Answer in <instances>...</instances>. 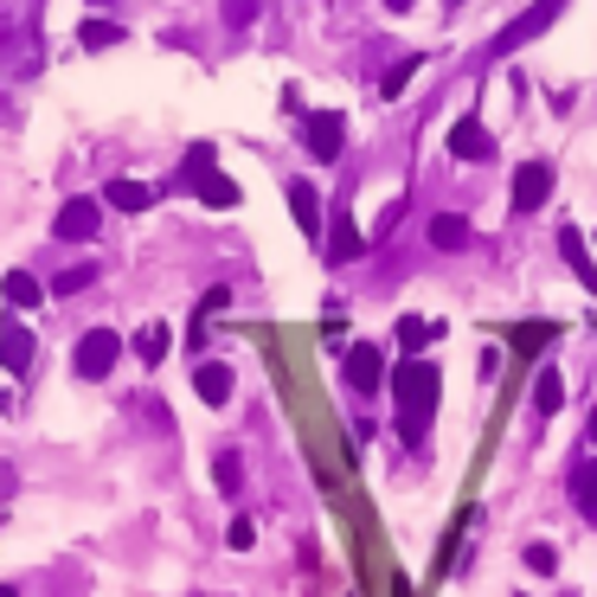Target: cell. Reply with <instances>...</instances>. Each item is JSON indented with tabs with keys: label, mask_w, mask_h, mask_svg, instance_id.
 <instances>
[{
	"label": "cell",
	"mask_w": 597,
	"mask_h": 597,
	"mask_svg": "<svg viewBox=\"0 0 597 597\" xmlns=\"http://www.w3.org/2000/svg\"><path fill=\"white\" fill-rule=\"evenodd\" d=\"M386 386H393L398 437H405V444H424V431H431V418H437V405H444V373H437V360L405 353V360H393Z\"/></svg>",
	"instance_id": "cell-1"
},
{
	"label": "cell",
	"mask_w": 597,
	"mask_h": 597,
	"mask_svg": "<svg viewBox=\"0 0 597 597\" xmlns=\"http://www.w3.org/2000/svg\"><path fill=\"white\" fill-rule=\"evenodd\" d=\"M559 13H565V0H533L527 13H514V20L488 39V59H514V52H521V46H533V39H539Z\"/></svg>",
	"instance_id": "cell-2"
},
{
	"label": "cell",
	"mask_w": 597,
	"mask_h": 597,
	"mask_svg": "<svg viewBox=\"0 0 597 597\" xmlns=\"http://www.w3.org/2000/svg\"><path fill=\"white\" fill-rule=\"evenodd\" d=\"M116 360H123V334L116 328H90L84 340H77V353H71V373H77V380H103Z\"/></svg>",
	"instance_id": "cell-3"
},
{
	"label": "cell",
	"mask_w": 597,
	"mask_h": 597,
	"mask_svg": "<svg viewBox=\"0 0 597 597\" xmlns=\"http://www.w3.org/2000/svg\"><path fill=\"white\" fill-rule=\"evenodd\" d=\"M386 373H393V366H386V347H373V340H353V347H347V360H340V380H347L360 398L380 393V386H386Z\"/></svg>",
	"instance_id": "cell-4"
},
{
	"label": "cell",
	"mask_w": 597,
	"mask_h": 597,
	"mask_svg": "<svg viewBox=\"0 0 597 597\" xmlns=\"http://www.w3.org/2000/svg\"><path fill=\"white\" fill-rule=\"evenodd\" d=\"M340 141H347V116L340 110H309L302 116V148L315 161H340Z\"/></svg>",
	"instance_id": "cell-5"
},
{
	"label": "cell",
	"mask_w": 597,
	"mask_h": 597,
	"mask_svg": "<svg viewBox=\"0 0 597 597\" xmlns=\"http://www.w3.org/2000/svg\"><path fill=\"white\" fill-rule=\"evenodd\" d=\"M97 225H103V206H97V199H65V206L52 212V238H65V245H90Z\"/></svg>",
	"instance_id": "cell-6"
},
{
	"label": "cell",
	"mask_w": 597,
	"mask_h": 597,
	"mask_svg": "<svg viewBox=\"0 0 597 597\" xmlns=\"http://www.w3.org/2000/svg\"><path fill=\"white\" fill-rule=\"evenodd\" d=\"M450 154H457V161H469V167L495 161V135L482 129V116H457V123H450Z\"/></svg>",
	"instance_id": "cell-7"
},
{
	"label": "cell",
	"mask_w": 597,
	"mask_h": 597,
	"mask_svg": "<svg viewBox=\"0 0 597 597\" xmlns=\"http://www.w3.org/2000/svg\"><path fill=\"white\" fill-rule=\"evenodd\" d=\"M552 199V161H521L514 167V212H539Z\"/></svg>",
	"instance_id": "cell-8"
},
{
	"label": "cell",
	"mask_w": 597,
	"mask_h": 597,
	"mask_svg": "<svg viewBox=\"0 0 597 597\" xmlns=\"http://www.w3.org/2000/svg\"><path fill=\"white\" fill-rule=\"evenodd\" d=\"M353 258H366V238H360L353 212H347V206H334V219H328V264H353Z\"/></svg>",
	"instance_id": "cell-9"
},
{
	"label": "cell",
	"mask_w": 597,
	"mask_h": 597,
	"mask_svg": "<svg viewBox=\"0 0 597 597\" xmlns=\"http://www.w3.org/2000/svg\"><path fill=\"white\" fill-rule=\"evenodd\" d=\"M572 508L597 527V450H592V444H585V457L572 463Z\"/></svg>",
	"instance_id": "cell-10"
},
{
	"label": "cell",
	"mask_w": 597,
	"mask_h": 597,
	"mask_svg": "<svg viewBox=\"0 0 597 597\" xmlns=\"http://www.w3.org/2000/svg\"><path fill=\"white\" fill-rule=\"evenodd\" d=\"M0 366H7V373H26V366H33V328L13 322V315L0 322Z\"/></svg>",
	"instance_id": "cell-11"
},
{
	"label": "cell",
	"mask_w": 597,
	"mask_h": 597,
	"mask_svg": "<svg viewBox=\"0 0 597 597\" xmlns=\"http://www.w3.org/2000/svg\"><path fill=\"white\" fill-rule=\"evenodd\" d=\"M527 405H533V418H539V424H546V418H559V405H565V380H559V366H539V373H533Z\"/></svg>",
	"instance_id": "cell-12"
},
{
	"label": "cell",
	"mask_w": 597,
	"mask_h": 597,
	"mask_svg": "<svg viewBox=\"0 0 597 597\" xmlns=\"http://www.w3.org/2000/svg\"><path fill=\"white\" fill-rule=\"evenodd\" d=\"M289 219L309 232V238H322L328 225H322V194L309 187V181H289Z\"/></svg>",
	"instance_id": "cell-13"
},
{
	"label": "cell",
	"mask_w": 597,
	"mask_h": 597,
	"mask_svg": "<svg viewBox=\"0 0 597 597\" xmlns=\"http://www.w3.org/2000/svg\"><path fill=\"white\" fill-rule=\"evenodd\" d=\"M424 238H431V251H469V245H475L469 219H457V212H437V219L424 225Z\"/></svg>",
	"instance_id": "cell-14"
},
{
	"label": "cell",
	"mask_w": 597,
	"mask_h": 597,
	"mask_svg": "<svg viewBox=\"0 0 597 597\" xmlns=\"http://www.w3.org/2000/svg\"><path fill=\"white\" fill-rule=\"evenodd\" d=\"M194 393L206 405H232V366L225 360H199L194 366Z\"/></svg>",
	"instance_id": "cell-15"
},
{
	"label": "cell",
	"mask_w": 597,
	"mask_h": 597,
	"mask_svg": "<svg viewBox=\"0 0 597 597\" xmlns=\"http://www.w3.org/2000/svg\"><path fill=\"white\" fill-rule=\"evenodd\" d=\"M559 251H565V270L597 296V264H592V251H585V238H579V225H559Z\"/></svg>",
	"instance_id": "cell-16"
},
{
	"label": "cell",
	"mask_w": 597,
	"mask_h": 597,
	"mask_svg": "<svg viewBox=\"0 0 597 597\" xmlns=\"http://www.w3.org/2000/svg\"><path fill=\"white\" fill-rule=\"evenodd\" d=\"M0 296H7V309H39V302H46V289H39L33 270H7V276H0Z\"/></svg>",
	"instance_id": "cell-17"
},
{
	"label": "cell",
	"mask_w": 597,
	"mask_h": 597,
	"mask_svg": "<svg viewBox=\"0 0 597 597\" xmlns=\"http://www.w3.org/2000/svg\"><path fill=\"white\" fill-rule=\"evenodd\" d=\"M103 199H110L116 212H148V206H154V187H148V181H103Z\"/></svg>",
	"instance_id": "cell-18"
},
{
	"label": "cell",
	"mask_w": 597,
	"mask_h": 597,
	"mask_svg": "<svg viewBox=\"0 0 597 597\" xmlns=\"http://www.w3.org/2000/svg\"><path fill=\"white\" fill-rule=\"evenodd\" d=\"M135 360H148V366H161L167 360V347H174V328L167 322H148V328H135Z\"/></svg>",
	"instance_id": "cell-19"
},
{
	"label": "cell",
	"mask_w": 597,
	"mask_h": 597,
	"mask_svg": "<svg viewBox=\"0 0 597 597\" xmlns=\"http://www.w3.org/2000/svg\"><path fill=\"white\" fill-rule=\"evenodd\" d=\"M194 194L206 199L212 212H232V206H238V181H225V174L212 167V174H199V181H194Z\"/></svg>",
	"instance_id": "cell-20"
},
{
	"label": "cell",
	"mask_w": 597,
	"mask_h": 597,
	"mask_svg": "<svg viewBox=\"0 0 597 597\" xmlns=\"http://www.w3.org/2000/svg\"><path fill=\"white\" fill-rule=\"evenodd\" d=\"M431 340H444V322H424V315H398V347H405V353H418V347H431Z\"/></svg>",
	"instance_id": "cell-21"
},
{
	"label": "cell",
	"mask_w": 597,
	"mask_h": 597,
	"mask_svg": "<svg viewBox=\"0 0 597 597\" xmlns=\"http://www.w3.org/2000/svg\"><path fill=\"white\" fill-rule=\"evenodd\" d=\"M418 71H424V52H405V59H398V65L380 77V97H386V103H393V97H405V84H411Z\"/></svg>",
	"instance_id": "cell-22"
},
{
	"label": "cell",
	"mask_w": 597,
	"mask_h": 597,
	"mask_svg": "<svg viewBox=\"0 0 597 597\" xmlns=\"http://www.w3.org/2000/svg\"><path fill=\"white\" fill-rule=\"evenodd\" d=\"M77 39H84L90 52H110V46H123V26H116V20H84Z\"/></svg>",
	"instance_id": "cell-23"
},
{
	"label": "cell",
	"mask_w": 597,
	"mask_h": 597,
	"mask_svg": "<svg viewBox=\"0 0 597 597\" xmlns=\"http://www.w3.org/2000/svg\"><path fill=\"white\" fill-rule=\"evenodd\" d=\"M212 167H219V148H212V141H194L187 161H181V187H194L199 174H212Z\"/></svg>",
	"instance_id": "cell-24"
},
{
	"label": "cell",
	"mask_w": 597,
	"mask_h": 597,
	"mask_svg": "<svg viewBox=\"0 0 597 597\" xmlns=\"http://www.w3.org/2000/svg\"><path fill=\"white\" fill-rule=\"evenodd\" d=\"M212 482H219V495H238V488H245V463H238V450H225V457L212 463Z\"/></svg>",
	"instance_id": "cell-25"
},
{
	"label": "cell",
	"mask_w": 597,
	"mask_h": 597,
	"mask_svg": "<svg viewBox=\"0 0 597 597\" xmlns=\"http://www.w3.org/2000/svg\"><path fill=\"white\" fill-rule=\"evenodd\" d=\"M90 283H97V264H71V270L52 276V296H77V289H90Z\"/></svg>",
	"instance_id": "cell-26"
},
{
	"label": "cell",
	"mask_w": 597,
	"mask_h": 597,
	"mask_svg": "<svg viewBox=\"0 0 597 597\" xmlns=\"http://www.w3.org/2000/svg\"><path fill=\"white\" fill-rule=\"evenodd\" d=\"M521 559H527V572H539V579H552V572H559V552H552L546 539H533V546L521 552Z\"/></svg>",
	"instance_id": "cell-27"
},
{
	"label": "cell",
	"mask_w": 597,
	"mask_h": 597,
	"mask_svg": "<svg viewBox=\"0 0 597 597\" xmlns=\"http://www.w3.org/2000/svg\"><path fill=\"white\" fill-rule=\"evenodd\" d=\"M546 340H552V322H521V328H514V347H521V353H539Z\"/></svg>",
	"instance_id": "cell-28"
},
{
	"label": "cell",
	"mask_w": 597,
	"mask_h": 597,
	"mask_svg": "<svg viewBox=\"0 0 597 597\" xmlns=\"http://www.w3.org/2000/svg\"><path fill=\"white\" fill-rule=\"evenodd\" d=\"M225 546H232V552H251V546H258V527H251V521L238 514V521L225 527Z\"/></svg>",
	"instance_id": "cell-29"
},
{
	"label": "cell",
	"mask_w": 597,
	"mask_h": 597,
	"mask_svg": "<svg viewBox=\"0 0 597 597\" xmlns=\"http://www.w3.org/2000/svg\"><path fill=\"white\" fill-rule=\"evenodd\" d=\"M219 13H225V26L238 33V26H251V20H258V0H225Z\"/></svg>",
	"instance_id": "cell-30"
},
{
	"label": "cell",
	"mask_w": 597,
	"mask_h": 597,
	"mask_svg": "<svg viewBox=\"0 0 597 597\" xmlns=\"http://www.w3.org/2000/svg\"><path fill=\"white\" fill-rule=\"evenodd\" d=\"M219 309H232V289H225V283H212V289L199 296V315H219Z\"/></svg>",
	"instance_id": "cell-31"
},
{
	"label": "cell",
	"mask_w": 597,
	"mask_h": 597,
	"mask_svg": "<svg viewBox=\"0 0 597 597\" xmlns=\"http://www.w3.org/2000/svg\"><path fill=\"white\" fill-rule=\"evenodd\" d=\"M501 360H508L501 347H482V360H475V373H482V380H495V373H501Z\"/></svg>",
	"instance_id": "cell-32"
},
{
	"label": "cell",
	"mask_w": 597,
	"mask_h": 597,
	"mask_svg": "<svg viewBox=\"0 0 597 597\" xmlns=\"http://www.w3.org/2000/svg\"><path fill=\"white\" fill-rule=\"evenodd\" d=\"M585 444L597 450V405H592V424H585Z\"/></svg>",
	"instance_id": "cell-33"
},
{
	"label": "cell",
	"mask_w": 597,
	"mask_h": 597,
	"mask_svg": "<svg viewBox=\"0 0 597 597\" xmlns=\"http://www.w3.org/2000/svg\"><path fill=\"white\" fill-rule=\"evenodd\" d=\"M0 597H20V592H13V585H0Z\"/></svg>",
	"instance_id": "cell-34"
},
{
	"label": "cell",
	"mask_w": 597,
	"mask_h": 597,
	"mask_svg": "<svg viewBox=\"0 0 597 597\" xmlns=\"http://www.w3.org/2000/svg\"><path fill=\"white\" fill-rule=\"evenodd\" d=\"M450 7H463V0H450Z\"/></svg>",
	"instance_id": "cell-35"
}]
</instances>
